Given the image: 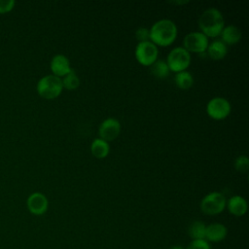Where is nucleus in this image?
Masks as SVG:
<instances>
[{"instance_id":"nucleus-12","label":"nucleus","mask_w":249,"mask_h":249,"mask_svg":"<svg viewBox=\"0 0 249 249\" xmlns=\"http://www.w3.org/2000/svg\"><path fill=\"white\" fill-rule=\"evenodd\" d=\"M228 229L224 224L212 223L206 226L205 240L208 242H220L226 238Z\"/></svg>"},{"instance_id":"nucleus-5","label":"nucleus","mask_w":249,"mask_h":249,"mask_svg":"<svg viewBox=\"0 0 249 249\" xmlns=\"http://www.w3.org/2000/svg\"><path fill=\"white\" fill-rule=\"evenodd\" d=\"M166 63L171 72L186 71L191 64V54L183 47H176L169 52Z\"/></svg>"},{"instance_id":"nucleus-9","label":"nucleus","mask_w":249,"mask_h":249,"mask_svg":"<svg viewBox=\"0 0 249 249\" xmlns=\"http://www.w3.org/2000/svg\"><path fill=\"white\" fill-rule=\"evenodd\" d=\"M121 132V124L115 118L105 119L98 127L99 138L105 140L106 142H111L115 140Z\"/></svg>"},{"instance_id":"nucleus-2","label":"nucleus","mask_w":249,"mask_h":249,"mask_svg":"<svg viewBox=\"0 0 249 249\" xmlns=\"http://www.w3.org/2000/svg\"><path fill=\"white\" fill-rule=\"evenodd\" d=\"M198 27L200 32L207 38H216L220 36L225 27V20L222 13L216 8H208L198 18Z\"/></svg>"},{"instance_id":"nucleus-24","label":"nucleus","mask_w":249,"mask_h":249,"mask_svg":"<svg viewBox=\"0 0 249 249\" xmlns=\"http://www.w3.org/2000/svg\"><path fill=\"white\" fill-rule=\"evenodd\" d=\"M16 5L14 0H0V14H7L11 12Z\"/></svg>"},{"instance_id":"nucleus-21","label":"nucleus","mask_w":249,"mask_h":249,"mask_svg":"<svg viewBox=\"0 0 249 249\" xmlns=\"http://www.w3.org/2000/svg\"><path fill=\"white\" fill-rule=\"evenodd\" d=\"M234 168L240 173H246L249 168V159L246 156H239L234 160Z\"/></svg>"},{"instance_id":"nucleus-13","label":"nucleus","mask_w":249,"mask_h":249,"mask_svg":"<svg viewBox=\"0 0 249 249\" xmlns=\"http://www.w3.org/2000/svg\"><path fill=\"white\" fill-rule=\"evenodd\" d=\"M226 207L229 212L236 217H241L246 214L248 205L247 201L241 196H232L229 199H227Z\"/></svg>"},{"instance_id":"nucleus-3","label":"nucleus","mask_w":249,"mask_h":249,"mask_svg":"<svg viewBox=\"0 0 249 249\" xmlns=\"http://www.w3.org/2000/svg\"><path fill=\"white\" fill-rule=\"evenodd\" d=\"M36 89L38 94L48 100L58 97L63 89L61 78L53 74L43 76L37 83Z\"/></svg>"},{"instance_id":"nucleus-18","label":"nucleus","mask_w":249,"mask_h":249,"mask_svg":"<svg viewBox=\"0 0 249 249\" xmlns=\"http://www.w3.org/2000/svg\"><path fill=\"white\" fill-rule=\"evenodd\" d=\"M205 230L206 225L203 222L194 221L188 227V234L192 240L205 239Z\"/></svg>"},{"instance_id":"nucleus-25","label":"nucleus","mask_w":249,"mask_h":249,"mask_svg":"<svg viewBox=\"0 0 249 249\" xmlns=\"http://www.w3.org/2000/svg\"><path fill=\"white\" fill-rule=\"evenodd\" d=\"M189 1H183V2H181V1H175V2H170V3H172V4H176V5H183V4H187Z\"/></svg>"},{"instance_id":"nucleus-15","label":"nucleus","mask_w":249,"mask_h":249,"mask_svg":"<svg viewBox=\"0 0 249 249\" xmlns=\"http://www.w3.org/2000/svg\"><path fill=\"white\" fill-rule=\"evenodd\" d=\"M206 53L211 59L220 60L227 55L228 47L221 40H215L208 45Z\"/></svg>"},{"instance_id":"nucleus-6","label":"nucleus","mask_w":249,"mask_h":249,"mask_svg":"<svg viewBox=\"0 0 249 249\" xmlns=\"http://www.w3.org/2000/svg\"><path fill=\"white\" fill-rule=\"evenodd\" d=\"M135 58L143 66H151L157 59L159 54L158 47L151 41L140 42L135 48Z\"/></svg>"},{"instance_id":"nucleus-16","label":"nucleus","mask_w":249,"mask_h":249,"mask_svg":"<svg viewBox=\"0 0 249 249\" xmlns=\"http://www.w3.org/2000/svg\"><path fill=\"white\" fill-rule=\"evenodd\" d=\"M90 152L96 159H104L109 155V143L101 138H95L90 145Z\"/></svg>"},{"instance_id":"nucleus-19","label":"nucleus","mask_w":249,"mask_h":249,"mask_svg":"<svg viewBox=\"0 0 249 249\" xmlns=\"http://www.w3.org/2000/svg\"><path fill=\"white\" fill-rule=\"evenodd\" d=\"M174 82L177 88L181 89H188L192 88L194 84V77L189 71H182L179 73H176L174 77Z\"/></svg>"},{"instance_id":"nucleus-22","label":"nucleus","mask_w":249,"mask_h":249,"mask_svg":"<svg viewBox=\"0 0 249 249\" xmlns=\"http://www.w3.org/2000/svg\"><path fill=\"white\" fill-rule=\"evenodd\" d=\"M185 249H211L210 244L205 239L192 240Z\"/></svg>"},{"instance_id":"nucleus-17","label":"nucleus","mask_w":249,"mask_h":249,"mask_svg":"<svg viewBox=\"0 0 249 249\" xmlns=\"http://www.w3.org/2000/svg\"><path fill=\"white\" fill-rule=\"evenodd\" d=\"M150 71L152 75L160 80H163L168 77L170 70L167 66L166 61L161 60V59H157L151 66H150Z\"/></svg>"},{"instance_id":"nucleus-23","label":"nucleus","mask_w":249,"mask_h":249,"mask_svg":"<svg viewBox=\"0 0 249 249\" xmlns=\"http://www.w3.org/2000/svg\"><path fill=\"white\" fill-rule=\"evenodd\" d=\"M135 38L138 41V43L150 41V30H149V28H146V27L137 28L136 31H135Z\"/></svg>"},{"instance_id":"nucleus-14","label":"nucleus","mask_w":249,"mask_h":249,"mask_svg":"<svg viewBox=\"0 0 249 249\" xmlns=\"http://www.w3.org/2000/svg\"><path fill=\"white\" fill-rule=\"evenodd\" d=\"M221 41L226 45H234L241 40V30L235 25H227L223 28L221 34Z\"/></svg>"},{"instance_id":"nucleus-20","label":"nucleus","mask_w":249,"mask_h":249,"mask_svg":"<svg viewBox=\"0 0 249 249\" xmlns=\"http://www.w3.org/2000/svg\"><path fill=\"white\" fill-rule=\"evenodd\" d=\"M61 81L63 89H66L68 90L76 89L80 86V79L73 69L63 78H61Z\"/></svg>"},{"instance_id":"nucleus-7","label":"nucleus","mask_w":249,"mask_h":249,"mask_svg":"<svg viewBox=\"0 0 249 249\" xmlns=\"http://www.w3.org/2000/svg\"><path fill=\"white\" fill-rule=\"evenodd\" d=\"M209 45L208 38L200 31L188 33L183 39V48L189 53H203Z\"/></svg>"},{"instance_id":"nucleus-8","label":"nucleus","mask_w":249,"mask_h":249,"mask_svg":"<svg viewBox=\"0 0 249 249\" xmlns=\"http://www.w3.org/2000/svg\"><path fill=\"white\" fill-rule=\"evenodd\" d=\"M231 107L228 99L224 97H214L206 105L207 115L216 121L225 120L231 113Z\"/></svg>"},{"instance_id":"nucleus-10","label":"nucleus","mask_w":249,"mask_h":249,"mask_svg":"<svg viewBox=\"0 0 249 249\" xmlns=\"http://www.w3.org/2000/svg\"><path fill=\"white\" fill-rule=\"evenodd\" d=\"M26 206L31 214L41 216L47 212L49 208V200L44 194L40 192H35L29 195V196L27 197Z\"/></svg>"},{"instance_id":"nucleus-4","label":"nucleus","mask_w":249,"mask_h":249,"mask_svg":"<svg viewBox=\"0 0 249 249\" xmlns=\"http://www.w3.org/2000/svg\"><path fill=\"white\" fill-rule=\"evenodd\" d=\"M227 204V198L220 192H211L203 196L200 201V210L205 215L214 216L222 213Z\"/></svg>"},{"instance_id":"nucleus-11","label":"nucleus","mask_w":249,"mask_h":249,"mask_svg":"<svg viewBox=\"0 0 249 249\" xmlns=\"http://www.w3.org/2000/svg\"><path fill=\"white\" fill-rule=\"evenodd\" d=\"M50 68L52 74L58 78H63L72 70L68 57L61 53L53 56L50 63Z\"/></svg>"},{"instance_id":"nucleus-1","label":"nucleus","mask_w":249,"mask_h":249,"mask_svg":"<svg viewBox=\"0 0 249 249\" xmlns=\"http://www.w3.org/2000/svg\"><path fill=\"white\" fill-rule=\"evenodd\" d=\"M150 30V41L157 47H167L174 43L177 37V26L171 19L163 18L156 21Z\"/></svg>"},{"instance_id":"nucleus-26","label":"nucleus","mask_w":249,"mask_h":249,"mask_svg":"<svg viewBox=\"0 0 249 249\" xmlns=\"http://www.w3.org/2000/svg\"><path fill=\"white\" fill-rule=\"evenodd\" d=\"M170 249H185V247H183V246H181V245H174V246H172Z\"/></svg>"}]
</instances>
